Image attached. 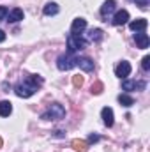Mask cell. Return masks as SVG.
I'll use <instances>...</instances> for the list:
<instances>
[{"instance_id": "obj_19", "label": "cell", "mask_w": 150, "mask_h": 152, "mask_svg": "<svg viewBox=\"0 0 150 152\" xmlns=\"http://www.w3.org/2000/svg\"><path fill=\"white\" fill-rule=\"evenodd\" d=\"M103 39V30L101 28H92L88 32V41H94V42H99Z\"/></svg>"}, {"instance_id": "obj_1", "label": "cell", "mask_w": 150, "mask_h": 152, "mask_svg": "<svg viewBox=\"0 0 150 152\" xmlns=\"http://www.w3.org/2000/svg\"><path fill=\"white\" fill-rule=\"evenodd\" d=\"M42 78L39 75H32V76H27L23 81H20L16 87H14V92H16V96L18 97H23V99H27V97H30V96H34L36 92L39 90V87L42 85Z\"/></svg>"}, {"instance_id": "obj_6", "label": "cell", "mask_w": 150, "mask_h": 152, "mask_svg": "<svg viewBox=\"0 0 150 152\" xmlns=\"http://www.w3.org/2000/svg\"><path fill=\"white\" fill-rule=\"evenodd\" d=\"M115 75L118 76V78H127V76L131 75V64L125 62V60H122V62L115 67Z\"/></svg>"}, {"instance_id": "obj_9", "label": "cell", "mask_w": 150, "mask_h": 152, "mask_svg": "<svg viewBox=\"0 0 150 152\" xmlns=\"http://www.w3.org/2000/svg\"><path fill=\"white\" fill-rule=\"evenodd\" d=\"M115 7H117V2H115V0H106V2L103 4V7H101V16L104 18V21H106V18H110V14L115 11Z\"/></svg>"}, {"instance_id": "obj_2", "label": "cell", "mask_w": 150, "mask_h": 152, "mask_svg": "<svg viewBox=\"0 0 150 152\" xmlns=\"http://www.w3.org/2000/svg\"><path fill=\"white\" fill-rule=\"evenodd\" d=\"M64 117H66V108H64L60 103H53L44 113L41 115L42 120H60V118H64Z\"/></svg>"}, {"instance_id": "obj_3", "label": "cell", "mask_w": 150, "mask_h": 152, "mask_svg": "<svg viewBox=\"0 0 150 152\" xmlns=\"http://www.w3.org/2000/svg\"><path fill=\"white\" fill-rule=\"evenodd\" d=\"M87 48V39H83L79 34H69L67 37V53H76Z\"/></svg>"}, {"instance_id": "obj_5", "label": "cell", "mask_w": 150, "mask_h": 152, "mask_svg": "<svg viewBox=\"0 0 150 152\" xmlns=\"http://www.w3.org/2000/svg\"><path fill=\"white\" fill-rule=\"evenodd\" d=\"M122 88L127 90V92H133V90H145L147 88V83L145 81H134V80H125L122 83Z\"/></svg>"}, {"instance_id": "obj_28", "label": "cell", "mask_w": 150, "mask_h": 152, "mask_svg": "<svg viewBox=\"0 0 150 152\" xmlns=\"http://www.w3.org/2000/svg\"><path fill=\"white\" fill-rule=\"evenodd\" d=\"M2 145H4V140H2V138H0V147H2Z\"/></svg>"}, {"instance_id": "obj_24", "label": "cell", "mask_w": 150, "mask_h": 152, "mask_svg": "<svg viewBox=\"0 0 150 152\" xmlns=\"http://www.w3.org/2000/svg\"><path fill=\"white\" fill-rule=\"evenodd\" d=\"M133 2H134L136 5H140L141 9H147V5L150 4V0H133Z\"/></svg>"}, {"instance_id": "obj_7", "label": "cell", "mask_w": 150, "mask_h": 152, "mask_svg": "<svg viewBox=\"0 0 150 152\" xmlns=\"http://www.w3.org/2000/svg\"><path fill=\"white\" fill-rule=\"evenodd\" d=\"M76 66H79V69H83L85 73L94 71V62H92V58H88V57H79V58H76Z\"/></svg>"}, {"instance_id": "obj_20", "label": "cell", "mask_w": 150, "mask_h": 152, "mask_svg": "<svg viewBox=\"0 0 150 152\" xmlns=\"http://www.w3.org/2000/svg\"><path fill=\"white\" fill-rule=\"evenodd\" d=\"M103 88H104V85H103L101 81H95V83L92 85V94H101Z\"/></svg>"}, {"instance_id": "obj_4", "label": "cell", "mask_w": 150, "mask_h": 152, "mask_svg": "<svg viewBox=\"0 0 150 152\" xmlns=\"http://www.w3.org/2000/svg\"><path fill=\"white\" fill-rule=\"evenodd\" d=\"M76 66V58L73 57V53H64L57 58V67L60 71H69Z\"/></svg>"}, {"instance_id": "obj_16", "label": "cell", "mask_w": 150, "mask_h": 152, "mask_svg": "<svg viewBox=\"0 0 150 152\" xmlns=\"http://www.w3.org/2000/svg\"><path fill=\"white\" fill-rule=\"evenodd\" d=\"M12 113V104L9 101H0V117H9Z\"/></svg>"}, {"instance_id": "obj_13", "label": "cell", "mask_w": 150, "mask_h": 152, "mask_svg": "<svg viewBox=\"0 0 150 152\" xmlns=\"http://www.w3.org/2000/svg\"><path fill=\"white\" fill-rule=\"evenodd\" d=\"M23 18H25V14H23V11H21L20 7H16V9H12V11H9V12H7V21H11V23L21 21Z\"/></svg>"}, {"instance_id": "obj_21", "label": "cell", "mask_w": 150, "mask_h": 152, "mask_svg": "<svg viewBox=\"0 0 150 152\" xmlns=\"http://www.w3.org/2000/svg\"><path fill=\"white\" fill-rule=\"evenodd\" d=\"M141 67H143V71H150V57L149 55L143 57V60H141Z\"/></svg>"}, {"instance_id": "obj_27", "label": "cell", "mask_w": 150, "mask_h": 152, "mask_svg": "<svg viewBox=\"0 0 150 152\" xmlns=\"http://www.w3.org/2000/svg\"><path fill=\"white\" fill-rule=\"evenodd\" d=\"M55 136H58V138H62V136H64V131H55Z\"/></svg>"}, {"instance_id": "obj_17", "label": "cell", "mask_w": 150, "mask_h": 152, "mask_svg": "<svg viewBox=\"0 0 150 152\" xmlns=\"http://www.w3.org/2000/svg\"><path fill=\"white\" fill-rule=\"evenodd\" d=\"M118 103H120L122 106H125V108H131V106L134 104V99H133L131 96H127V94H120V96H118Z\"/></svg>"}, {"instance_id": "obj_8", "label": "cell", "mask_w": 150, "mask_h": 152, "mask_svg": "<svg viewBox=\"0 0 150 152\" xmlns=\"http://www.w3.org/2000/svg\"><path fill=\"white\" fill-rule=\"evenodd\" d=\"M127 21H129V12H127L125 9H122V11L115 12V16H113V25L120 27V25H125Z\"/></svg>"}, {"instance_id": "obj_15", "label": "cell", "mask_w": 150, "mask_h": 152, "mask_svg": "<svg viewBox=\"0 0 150 152\" xmlns=\"http://www.w3.org/2000/svg\"><path fill=\"white\" fill-rule=\"evenodd\" d=\"M42 12H44L46 16H55V14L58 12V5H57L55 2H48V4L44 5V9H42Z\"/></svg>"}, {"instance_id": "obj_22", "label": "cell", "mask_w": 150, "mask_h": 152, "mask_svg": "<svg viewBox=\"0 0 150 152\" xmlns=\"http://www.w3.org/2000/svg\"><path fill=\"white\" fill-rule=\"evenodd\" d=\"M73 85H74V87H81V85H83V76H73Z\"/></svg>"}, {"instance_id": "obj_25", "label": "cell", "mask_w": 150, "mask_h": 152, "mask_svg": "<svg viewBox=\"0 0 150 152\" xmlns=\"http://www.w3.org/2000/svg\"><path fill=\"white\" fill-rule=\"evenodd\" d=\"M95 142H99V136L97 134H90L88 136V143H95Z\"/></svg>"}, {"instance_id": "obj_11", "label": "cell", "mask_w": 150, "mask_h": 152, "mask_svg": "<svg viewBox=\"0 0 150 152\" xmlns=\"http://www.w3.org/2000/svg\"><path fill=\"white\" fill-rule=\"evenodd\" d=\"M87 28V20L85 18H76L71 25V34H81Z\"/></svg>"}, {"instance_id": "obj_14", "label": "cell", "mask_w": 150, "mask_h": 152, "mask_svg": "<svg viewBox=\"0 0 150 152\" xmlns=\"http://www.w3.org/2000/svg\"><path fill=\"white\" fill-rule=\"evenodd\" d=\"M134 41H136V46H138V48H141V50L149 48V44H150L149 36H147V34H143V32H140V34H134Z\"/></svg>"}, {"instance_id": "obj_23", "label": "cell", "mask_w": 150, "mask_h": 152, "mask_svg": "<svg viewBox=\"0 0 150 152\" xmlns=\"http://www.w3.org/2000/svg\"><path fill=\"white\" fill-rule=\"evenodd\" d=\"M7 12H9L7 7H5V5H0V21H4V20L7 18Z\"/></svg>"}, {"instance_id": "obj_12", "label": "cell", "mask_w": 150, "mask_h": 152, "mask_svg": "<svg viewBox=\"0 0 150 152\" xmlns=\"http://www.w3.org/2000/svg\"><path fill=\"white\" fill-rule=\"evenodd\" d=\"M101 117H103V122H104V126H106V127H111L113 122H115V118H113V110L110 108V106H104V108H103Z\"/></svg>"}, {"instance_id": "obj_10", "label": "cell", "mask_w": 150, "mask_h": 152, "mask_svg": "<svg viewBox=\"0 0 150 152\" xmlns=\"http://www.w3.org/2000/svg\"><path fill=\"white\" fill-rule=\"evenodd\" d=\"M147 25H149V21H147L145 18H138V20H134V21L129 23V28H131L133 32H143V30L147 28Z\"/></svg>"}, {"instance_id": "obj_18", "label": "cell", "mask_w": 150, "mask_h": 152, "mask_svg": "<svg viewBox=\"0 0 150 152\" xmlns=\"http://www.w3.org/2000/svg\"><path fill=\"white\" fill-rule=\"evenodd\" d=\"M71 145H73V149L76 152H87V147H88V143L83 142V140H73Z\"/></svg>"}, {"instance_id": "obj_26", "label": "cell", "mask_w": 150, "mask_h": 152, "mask_svg": "<svg viewBox=\"0 0 150 152\" xmlns=\"http://www.w3.org/2000/svg\"><path fill=\"white\" fill-rule=\"evenodd\" d=\"M5 41V34H4V30H0V42H4Z\"/></svg>"}]
</instances>
